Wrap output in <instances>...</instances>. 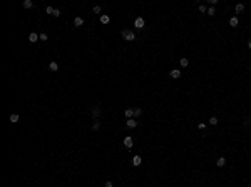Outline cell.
Wrapping results in <instances>:
<instances>
[{
  "mask_svg": "<svg viewBox=\"0 0 251 187\" xmlns=\"http://www.w3.org/2000/svg\"><path fill=\"white\" fill-rule=\"evenodd\" d=\"M122 37H124V40H127V42H132V40H136V33L126 28V30H122Z\"/></svg>",
  "mask_w": 251,
  "mask_h": 187,
  "instance_id": "cell-1",
  "label": "cell"
},
{
  "mask_svg": "<svg viewBox=\"0 0 251 187\" xmlns=\"http://www.w3.org/2000/svg\"><path fill=\"white\" fill-rule=\"evenodd\" d=\"M144 25H146V22H144L142 17H137V18L134 20V27L136 28H144Z\"/></svg>",
  "mask_w": 251,
  "mask_h": 187,
  "instance_id": "cell-2",
  "label": "cell"
},
{
  "mask_svg": "<svg viewBox=\"0 0 251 187\" xmlns=\"http://www.w3.org/2000/svg\"><path fill=\"white\" fill-rule=\"evenodd\" d=\"M90 115H92V119H94V120H99L100 109H99V107H92V110H90Z\"/></svg>",
  "mask_w": 251,
  "mask_h": 187,
  "instance_id": "cell-3",
  "label": "cell"
},
{
  "mask_svg": "<svg viewBox=\"0 0 251 187\" xmlns=\"http://www.w3.org/2000/svg\"><path fill=\"white\" fill-rule=\"evenodd\" d=\"M37 40H40V35H37L35 32H32L30 35H28V42H32V44H35Z\"/></svg>",
  "mask_w": 251,
  "mask_h": 187,
  "instance_id": "cell-4",
  "label": "cell"
},
{
  "mask_svg": "<svg viewBox=\"0 0 251 187\" xmlns=\"http://www.w3.org/2000/svg\"><path fill=\"white\" fill-rule=\"evenodd\" d=\"M169 75H171L173 79H179L181 77V70H179V69H173V70L169 72Z\"/></svg>",
  "mask_w": 251,
  "mask_h": 187,
  "instance_id": "cell-5",
  "label": "cell"
},
{
  "mask_svg": "<svg viewBox=\"0 0 251 187\" xmlns=\"http://www.w3.org/2000/svg\"><path fill=\"white\" fill-rule=\"evenodd\" d=\"M132 144H134L132 137H129V135H127V137H124V145H126L127 149H131V147H132Z\"/></svg>",
  "mask_w": 251,
  "mask_h": 187,
  "instance_id": "cell-6",
  "label": "cell"
},
{
  "mask_svg": "<svg viewBox=\"0 0 251 187\" xmlns=\"http://www.w3.org/2000/svg\"><path fill=\"white\" fill-rule=\"evenodd\" d=\"M126 125H127L129 129H136V127H137V120H134V119H129V120L126 122Z\"/></svg>",
  "mask_w": 251,
  "mask_h": 187,
  "instance_id": "cell-7",
  "label": "cell"
},
{
  "mask_svg": "<svg viewBox=\"0 0 251 187\" xmlns=\"http://www.w3.org/2000/svg\"><path fill=\"white\" fill-rule=\"evenodd\" d=\"M74 25H75V27H82L84 25V18L82 17H75V18H74Z\"/></svg>",
  "mask_w": 251,
  "mask_h": 187,
  "instance_id": "cell-8",
  "label": "cell"
},
{
  "mask_svg": "<svg viewBox=\"0 0 251 187\" xmlns=\"http://www.w3.org/2000/svg\"><path fill=\"white\" fill-rule=\"evenodd\" d=\"M141 162H142V159H141V155H134L132 157V165H141Z\"/></svg>",
  "mask_w": 251,
  "mask_h": 187,
  "instance_id": "cell-9",
  "label": "cell"
},
{
  "mask_svg": "<svg viewBox=\"0 0 251 187\" xmlns=\"http://www.w3.org/2000/svg\"><path fill=\"white\" fill-rule=\"evenodd\" d=\"M109 22H111V17L109 15H106V13L100 15V23H102V25H106V23H109Z\"/></svg>",
  "mask_w": 251,
  "mask_h": 187,
  "instance_id": "cell-10",
  "label": "cell"
},
{
  "mask_svg": "<svg viewBox=\"0 0 251 187\" xmlns=\"http://www.w3.org/2000/svg\"><path fill=\"white\" fill-rule=\"evenodd\" d=\"M49 69H50L52 72H57V70H59V64H57V62H50V64H49Z\"/></svg>",
  "mask_w": 251,
  "mask_h": 187,
  "instance_id": "cell-11",
  "label": "cell"
},
{
  "mask_svg": "<svg viewBox=\"0 0 251 187\" xmlns=\"http://www.w3.org/2000/svg\"><path fill=\"white\" fill-rule=\"evenodd\" d=\"M216 165L218 167H224V165H226V159H224V157H219V159L216 160Z\"/></svg>",
  "mask_w": 251,
  "mask_h": 187,
  "instance_id": "cell-12",
  "label": "cell"
},
{
  "mask_svg": "<svg viewBox=\"0 0 251 187\" xmlns=\"http://www.w3.org/2000/svg\"><path fill=\"white\" fill-rule=\"evenodd\" d=\"M229 25L231 27H238V17H231L229 18Z\"/></svg>",
  "mask_w": 251,
  "mask_h": 187,
  "instance_id": "cell-13",
  "label": "cell"
},
{
  "mask_svg": "<svg viewBox=\"0 0 251 187\" xmlns=\"http://www.w3.org/2000/svg\"><path fill=\"white\" fill-rule=\"evenodd\" d=\"M124 114H126V117H127V119H132V117H134V109H126V112H124Z\"/></svg>",
  "mask_w": 251,
  "mask_h": 187,
  "instance_id": "cell-14",
  "label": "cell"
},
{
  "mask_svg": "<svg viewBox=\"0 0 251 187\" xmlns=\"http://www.w3.org/2000/svg\"><path fill=\"white\" fill-rule=\"evenodd\" d=\"M243 10H245V5H243V3H236L234 12H236V13H240V12H243Z\"/></svg>",
  "mask_w": 251,
  "mask_h": 187,
  "instance_id": "cell-15",
  "label": "cell"
},
{
  "mask_svg": "<svg viewBox=\"0 0 251 187\" xmlns=\"http://www.w3.org/2000/svg\"><path fill=\"white\" fill-rule=\"evenodd\" d=\"M179 65H181V67H188V65H189V60H188L186 57H183V59L179 60Z\"/></svg>",
  "mask_w": 251,
  "mask_h": 187,
  "instance_id": "cell-16",
  "label": "cell"
},
{
  "mask_svg": "<svg viewBox=\"0 0 251 187\" xmlns=\"http://www.w3.org/2000/svg\"><path fill=\"white\" fill-rule=\"evenodd\" d=\"M18 119H20V117H18V114H12V115H10V122H12V124H17V122H18Z\"/></svg>",
  "mask_w": 251,
  "mask_h": 187,
  "instance_id": "cell-17",
  "label": "cell"
},
{
  "mask_svg": "<svg viewBox=\"0 0 251 187\" xmlns=\"http://www.w3.org/2000/svg\"><path fill=\"white\" fill-rule=\"evenodd\" d=\"M23 7H25V8H32V7H33L32 0H23Z\"/></svg>",
  "mask_w": 251,
  "mask_h": 187,
  "instance_id": "cell-18",
  "label": "cell"
},
{
  "mask_svg": "<svg viewBox=\"0 0 251 187\" xmlns=\"http://www.w3.org/2000/svg\"><path fill=\"white\" fill-rule=\"evenodd\" d=\"M134 115H136V117L142 115V109H141V107H136V109H134Z\"/></svg>",
  "mask_w": 251,
  "mask_h": 187,
  "instance_id": "cell-19",
  "label": "cell"
},
{
  "mask_svg": "<svg viewBox=\"0 0 251 187\" xmlns=\"http://www.w3.org/2000/svg\"><path fill=\"white\" fill-rule=\"evenodd\" d=\"M218 122H219L218 117H211V119H209V125H218Z\"/></svg>",
  "mask_w": 251,
  "mask_h": 187,
  "instance_id": "cell-20",
  "label": "cell"
},
{
  "mask_svg": "<svg viewBox=\"0 0 251 187\" xmlns=\"http://www.w3.org/2000/svg\"><path fill=\"white\" fill-rule=\"evenodd\" d=\"M206 13H208V15H214V13H216V8H214V7H209V8H208V12H206Z\"/></svg>",
  "mask_w": 251,
  "mask_h": 187,
  "instance_id": "cell-21",
  "label": "cell"
},
{
  "mask_svg": "<svg viewBox=\"0 0 251 187\" xmlns=\"http://www.w3.org/2000/svg\"><path fill=\"white\" fill-rule=\"evenodd\" d=\"M45 12H47L49 15H54V12H55V8H54V7H47V8H45Z\"/></svg>",
  "mask_w": 251,
  "mask_h": 187,
  "instance_id": "cell-22",
  "label": "cell"
},
{
  "mask_svg": "<svg viewBox=\"0 0 251 187\" xmlns=\"http://www.w3.org/2000/svg\"><path fill=\"white\" fill-rule=\"evenodd\" d=\"M92 129H94V130H99V129H100V122H99V120H95V122H94V125H92Z\"/></svg>",
  "mask_w": 251,
  "mask_h": 187,
  "instance_id": "cell-23",
  "label": "cell"
},
{
  "mask_svg": "<svg viewBox=\"0 0 251 187\" xmlns=\"http://www.w3.org/2000/svg\"><path fill=\"white\" fill-rule=\"evenodd\" d=\"M92 10H94V13H100V12H102V8H100L99 5H95L94 8H92Z\"/></svg>",
  "mask_w": 251,
  "mask_h": 187,
  "instance_id": "cell-24",
  "label": "cell"
},
{
  "mask_svg": "<svg viewBox=\"0 0 251 187\" xmlns=\"http://www.w3.org/2000/svg\"><path fill=\"white\" fill-rule=\"evenodd\" d=\"M47 39H49V37H47V33H40V40H44V42H45Z\"/></svg>",
  "mask_w": 251,
  "mask_h": 187,
  "instance_id": "cell-25",
  "label": "cell"
},
{
  "mask_svg": "<svg viewBox=\"0 0 251 187\" xmlns=\"http://www.w3.org/2000/svg\"><path fill=\"white\" fill-rule=\"evenodd\" d=\"M198 127H199L201 130H204V129H206V124H203V122H199V124H198Z\"/></svg>",
  "mask_w": 251,
  "mask_h": 187,
  "instance_id": "cell-26",
  "label": "cell"
},
{
  "mask_svg": "<svg viewBox=\"0 0 251 187\" xmlns=\"http://www.w3.org/2000/svg\"><path fill=\"white\" fill-rule=\"evenodd\" d=\"M199 12H203V13H204V12H208L206 7H204V5H199Z\"/></svg>",
  "mask_w": 251,
  "mask_h": 187,
  "instance_id": "cell-27",
  "label": "cell"
},
{
  "mask_svg": "<svg viewBox=\"0 0 251 187\" xmlns=\"http://www.w3.org/2000/svg\"><path fill=\"white\" fill-rule=\"evenodd\" d=\"M104 187H114V186H112V182H111V181H107L106 184H104Z\"/></svg>",
  "mask_w": 251,
  "mask_h": 187,
  "instance_id": "cell-28",
  "label": "cell"
},
{
  "mask_svg": "<svg viewBox=\"0 0 251 187\" xmlns=\"http://www.w3.org/2000/svg\"><path fill=\"white\" fill-rule=\"evenodd\" d=\"M248 49L251 50V40H248Z\"/></svg>",
  "mask_w": 251,
  "mask_h": 187,
  "instance_id": "cell-29",
  "label": "cell"
},
{
  "mask_svg": "<svg viewBox=\"0 0 251 187\" xmlns=\"http://www.w3.org/2000/svg\"><path fill=\"white\" fill-rule=\"evenodd\" d=\"M250 70H251V65H250Z\"/></svg>",
  "mask_w": 251,
  "mask_h": 187,
  "instance_id": "cell-30",
  "label": "cell"
}]
</instances>
